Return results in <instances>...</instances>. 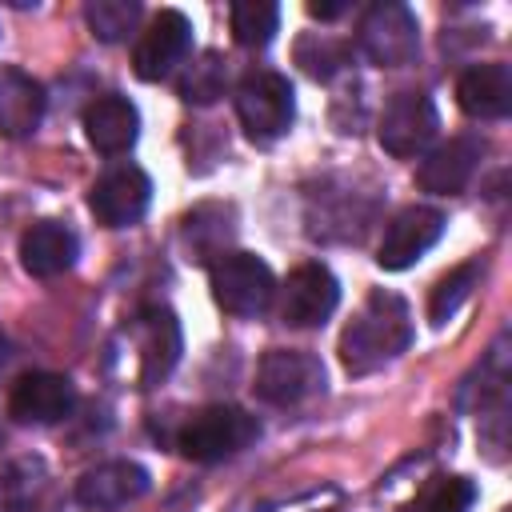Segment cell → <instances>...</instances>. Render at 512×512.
<instances>
[{
    "label": "cell",
    "mask_w": 512,
    "mask_h": 512,
    "mask_svg": "<svg viewBox=\"0 0 512 512\" xmlns=\"http://www.w3.org/2000/svg\"><path fill=\"white\" fill-rule=\"evenodd\" d=\"M84 136L96 152L104 156H120L136 144L140 136V112L128 96H100L84 108Z\"/></svg>",
    "instance_id": "2e32d148"
},
{
    "label": "cell",
    "mask_w": 512,
    "mask_h": 512,
    "mask_svg": "<svg viewBox=\"0 0 512 512\" xmlns=\"http://www.w3.org/2000/svg\"><path fill=\"white\" fill-rule=\"evenodd\" d=\"M8 356H12V344H8V336H4V328H0V372H4Z\"/></svg>",
    "instance_id": "4316f807"
},
{
    "label": "cell",
    "mask_w": 512,
    "mask_h": 512,
    "mask_svg": "<svg viewBox=\"0 0 512 512\" xmlns=\"http://www.w3.org/2000/svg\"><path fill=\"white\" fill-rule=\"evenodd\" d=\"M44 88L24 68H0V136L20 140L40 128Z\"/></svg>",
    "instance_id": "d6986e66"
},
{
    "label": "cell",
    "mask_w": 512,
    "mask_h": 512,
    "mask_svg": "<svg viewBox=\"0 0 512 512\" xmlns=\"http://www.w3.org/2000/svg\"><path fill=\"white\" fill-rule=\"evenodd\" d=\"M340 304V284L324 264H300L280 296V316L292 328H312L324 324Z\"/></svg>",
    "instance_id": "8fae6325"
},
{
    "label": "cell",
    "mask_w": 512,
    "mask_h": 512,
    "mask_svg": "<svg viewBox=\"0 0 512 512\" xmlns=\"http://www.w3.org/2000/svg\"><path fill=\"white\" fill-rule=\"evenodd\" d=\"M504 512H508V508H504Z\"/></svg>",
    "instance_id": "83f0119b"
},
{
    "label": "cell",
    "mask_w": 512,
    "mask_h": 512,
    "mask_svg": "<svg viewBox=\"0 0 512 512\" xmlns=\"http://www.w3.org/2000/svg\"><path fill=\"white\" fill-rule=\"evenodd\" d=\"M224 80H228V68H224V60H220V52H200L188 68H184V76H180V96L188 100V104H212L220 92H224Z\"/></svg>",
    "instance_id": "603a6c76"
},
{
    "label": "cell",
    "mask_w": 512,
    "mask_h": 512,
    "mask_svg": "<svg viewBox=\"0 0 512 512\" xmlns=\"http://www.w3.org/2000/svg\"><path fill=\"white\" fill-rule=\"evenodd\" d=\"M140 12H144L140 0H88L84 4V20L92 36L104 44H120L128 32H136Z\"/></svg>",
    "instance_id": "44dd1931"
},
{
    "label": "cell",
    "mask_w": 512,
    "mask_h": 512,
    "mask_svg": "<svg viewBox=\"0 0 512 512\" xmlns=\"http://www.w3.org/2000/svg\"><path fill=\"white\" fill-rule=\"evenodd\" d=\"M420 48V24L408 4L380 0L360 20V52L380 68H400Z\"/></svg>",
    "instance_id": "5b68a950"
},
{
    "label": "cell",
    "mask_w": 512,
    "mask_h": 512,
    "mask_svg": "<svg viewBox=\"0 0 512 512\" xmlns=\"http://www.w3.org/2000/svg\"><path fill=\"white\" fill-rule=\"evenodd\" d=\"M440 236H444V212L432 204H408L388 220L380 248H376V264L388 272L412 268Z\"/></svg>",
    "instance_id": "52a82bcc"
},
{
    "label": "cell",
    "mask_w": 512,
    "mask_h": 512,
    "mask_svg": "<svg viewBox=\"0 0 512 512\" xmlns=\"http://www.w3.org/2000/svg\"><path fill=\"white\" fill-rule=\"evenodd\" d=\"M76 408V388L60 372H28L12 384L8 412L20 424H56Z\"/></svg>",
    "instance_id": "5bb4252c"
},
{
    "label": "cell",
    "mask_w": 512,
    "mask_h": 512,
    "mask_svg": "<svg viewBox=\"0 0 512 512\" xmlns=\"http://www.w3.org/2000/svg\"><path fill=\"white\" fill-rule=\"evenodd\" d=\"M320 388H324V364L300 348H272L256 368V396L276 408L304 404Z\"/></svg>",
    "instance_id": "8992f818"
},
{
    "label": "cell",
    "mask_w": 512,
    "mask_h": 512,
    "mask_svg": "<svg viewBox=\"0 0 512 512\" xmlns=\"http://www.w3.org/2000/svg\"><path fill=\"white\" fill-rule=\"evenodd\" d=\"M436 128H440V116H436V104L424 92H396L380 112L376 136H380L384 152L416 156V152H424L432 144Z\"/></svg>",
    "instance_id": "9c48e42d"
},
{
    "label": "cell",
    "mask_w": 512,
    "mask_h": 512,
    "mask_svg": "<svg viewBox=\"0 0 512 512\" xmlns=\"http://www.w3.org/2000/svg\"><path fill=\"white\" fill-rule=\"evenodd\" d=\"M148 204H152V180L136 164L108 168L96 180L92 196H88V208H92V216L104 228H128V224H136L148 212Z\"/></svg>",
    "instance_id": "30bf717a"
},
{
    "label": "cell",
    "mask_w": 512,
    "mask_h": 512,
    "mask_svg": "<svg viewBox=\"0 0 512 512\" xmlns=\"http://www.w3.org/2000/svg\"><path fill=\"white\" fill-rule=\"evenodd\" d=\"M408 344H412V316L404 296L376 288L368 292V300L340 336V364L352 376H368L388 360H396Z\"/></svg>",
    "instance_id": "6da1fadb"
},
{
    "label": "cell",
    "mask_w": 512,
    "mask_h": 512,
    "mask_svg": "<svg viewBox=\"0 0 512 512\" xmlns=\"http://www.w3.org/2000/svg\"><path fill=\"white\" fill-rule=\"evenodd\" d=\"M256 436H260L256 416H248L236 404H208V408H200V412H192L184 420L176 444H180V452L188 460L216 464V460H228L240 448H248Z\"/></svg>",
    "instance_id": "7a4b0ae2"
},
{
    "label": "cell",
    "mask_w": 512,
    "mask_h": 512,
    "mask_svg": "<svg viewBox=\"0 0 512 512\" xmlns=\"http://www.w3.org/2000/svg\"><path fill=\"white\" fill-rule=\"evenodd\" d=\"M344 44L340 40H324V36H304L300 44H296V64L308 72V76H316V80H328L340 64H344Z\"/></svg>",
    "instance_id": "d4e9b609"
},
{
    "label": "cell",
    "mask_w": 512,
    "mask_h": 512,
    "mask_svg": "<svg viewBox=\"0 0 512 512\" xmlns=\"http://www.w3.org/2000/svg\"><path fill=\"white\" fill-rule=\"evenodd\" d=\"M228 20H232V36L236 44L244 48H264L276 28H280V8L268 4V0H236L228 8Z\"/></svg>",
    "instance_id": "7402d4cb"
},
{
    "label": "cell",
    "mask_w": 512,
    "mask_h": 512,
    "mask_svg": "<svg viewBox=\"0 0 512 512\" xmlns=\"http://www.w3.org/2000/svg\"><path fill=\"white\" fill-rule=\"evenodd\" d=\"M192 48V20L180 8H160L132 48V72L140 80H164Z\"/></svg>",
    "instance_id": "ba28073f"
},
{
    "label": "cell",
    "mask_w": 512,
    "mask_h": 512,
    "mask_svg": "<svg viewBox=\"0 0 512 512\" xmlns=\"http://www.w3.org/2000/svg\"><path fill=\"white\" fill-rule=\"evenodd\" d=\"M480 156H484V144H480L476 136H452L448 144L432 148V152L420 160V168H416V184H420L424 192L452 196V192H460V188L472 180Z\"/></svg>",
    "instance_id": "9a60e30c"
},
{
    "label": "cell",
    "mask_w": 512,
    "mask_h": 512,
    "mask_svg": "<svg viewBox=\"0 0 512 512\" xmlns=\"http://www.w3.org/2000/svg\"><path fill=\"white\" fill-rule=\"evenodd\" d=\"M148 492V472L132 460H108L76 480V504L84 512H116Z\"/></svg>",
    "instance_id": "4fadbf2b"
},
{
    "label": "cell",
    "mask_w": 512,
    "mask_h": 512,
    "mask_svg": "<svg viewBox=\"0 0 512 512\" xmlns=\"http://www.w3.org/2000/svg\"><path fill=\"white\" fill-rule=\"evenodd\" d=\"M208 280H212L216 304L232 316H260L276 296L272 268L252 252H220Z\"/></svg>",
    "instance_id": "277c9868"
},
{
    "label": "cell",
    "mask_w": 512,
    "mask_h": 512,
    "mask_svg": "<svg viewBox=\"0 0 512 512\" xmlns=\"http://www.w3.org/2000/svg\"><path fill=\"white\" fill-rule=\"evenodd\" d=\"M480 260H464V264H456L448 276H440L436 280V288H432V296H428V320L440 328V324H448L456 312H460V304L472 296V288H476V280H480Z\"/></svg>",
    "instance_id": "ffe728a7"
},
{
    "label": "cell",
    "mask_w": 512,
    "mask_h": 512,
    "mask_svg": "<svg viewBox=\"0 0 512 512\" xmlns=\"http://www.w3.org/2000/svg\"><path fill=\"white\" fill-rule=\"evenodd\" d=\"M344 8H348V4H340V0H332V4H316V0H312V4H308V16H316V20H336Z\"/></svg>",
    "instance_id": "484cf974"
},
{
    "label": "cell",
    "mask_w": 512,
    "mask_h": 512,
    "mask_svg": "<svg viewBox=\"0 0 512 512\" xmlns=\"http://www.w3.org/2000/svg\"><path fill=\"white\" fill-rule=\"evenodd\" d=\"M236 116L244 124V132L256 144L280 140L292 120H296V100H292V84L288 76L272 72V68H256L236 84Z\"/></svg>",
    "instance_id": "3957f363"
},
{
    "label": "cell",
    "mask_w": 512,
    "mask_h": 512,
    "mask_svg": "<svg viewBox=\"0 0 512 512\" xmlns=\"http://www.w3.org/2000/svg\"><path fill=\"white\" fill-rule=\"evenodd\" d=\"M456 100L476 120H500L512 112V68L508 64H472L456 80Z\"/></svg>",
    "instance_id": "ac0fdd59"
},
{
    "label": "cell",
    "mask_w": 512,
    "mask_h": 512,
    "mask_svg": "<svg viewBox=\"0 0 512 512\" xmlns=\"http://www.w3.org/2000/svg\"><path fill=\"white\" fill-rule=\"evenodd\" d=\"M132 332H136V348H140V384L152 388L176 368V360L184 352L180 324H176V316L168 308L148 304V308H140Z\"/></svg>",
    "instance_id": "7c38bea8"
},
{
    "label": "cell",
    "mask_w": 512,
    "mask_h": 512,
    "mask_svg": "<svg viewBox=\"0 0 512 512\" xmlns=\"http://www.w3.org/2000/svg\"><path fill=\"white\" fill-rule=\"evenodd\" d=\"M476 500L472 480L464 476H440L436 484L424 488V496L412 504V512H468Z\"/></svg>",
    "instance_id": "cb8c5ba5"
},
{
    "label": "cell",
    "mask_w": 512,
    "mask_h": 512,
    "mask_svg": "<svg viewBox=\"0 0 512 512\" xmlns=\"http://www.w3.org/2000/svg\"><path fill=\"white\" fill-rule=\"evenodd\" d=\"M76 252H80L76 232L56 220H40L20 236V264L28 276H40V280L68 272L76 264Z\"/></svg>",
    "instance_id": "e0dca14e"
}]
</instances>
